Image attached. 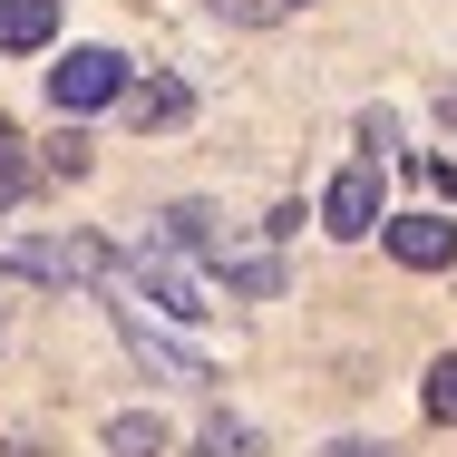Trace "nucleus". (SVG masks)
Here are the masks:
<instances>
[{
  "instance_id": "1",
  "label": "nucleus",
  "mask_w": 457,
  "mask_h": 457,
  "mask_svg": "<svg viewBox=\"0 0 457 457\" xmlns=\"http://www.w3.org/2000/svg\"><path fill=\"white\" fill-rule=\"evenodd\" d=\"M0 273L10 282H97L107 292V273H117V244H97V234H0Z\"/></svg>"
},
{
  "instance_id": "2",
  "label": "nucleus",
  "mask_w": 457,
  "mask_h": 457,
  "mask_svg": "<svg viewBox=\"0 0 457 457\" xmlns=\"http://www.w3.org/2000/svg\"><path fill=\"white\" fill-rule=\"evenodd\" d=\"M117 331H127V351L146 379H166V389H214V361L204 351H185L166 321H146V302H117Z\"/></svg>"
},
{
  "instance_id": "3",
  "label": "nucleus",
  "mask_w": 457,
  "mask_h": 457,
  "mask_svg": "<svg viewBox=\"0 0 457 457\" xmlns=\"http://www.w3.org/2000/svg\"><path fill=\"white\" fill-rule=\"evenodd\" d=\"M107 97H127V59H117V49H69V59L49 69V107H59V117H88Z\"/></svg>"
},
{
  "instance_id": "4",
  "label": "nucleus",
  "mask_w": 457,
  "mask_h": 457,
  "mask_svg": "<svg viewBox=\"0 0 457 457\" xmlns=\"http://www.w3.org/2000/svg\"><path fill=\"white\" fill-rule=\"evenodd\" d=\"M321 224H331L341 244L379 234V166H341V176H331V195H321Z\"/></svg>"
},
{
  "instance_id": "5",
  "label": "nucleus",
  "mask_w": 457,
  "mask_h": 457,
  "mask_svg": "<svg viewBox=\"0 0 457 457\" xmlns=\"http://www.w3.org/2000/svg\"><path fill=\"white\" fill-rule=\"evenodd\" d=\"M379 234H389V253H399L409 273H448L457 263V224L448 214H389Z\"/></svg>"
},
{
  "instance_id": "6",
  "label": "nucleus",
  "mask_w": 457,
  "mask_h": 457,
  "mask_svg": "<svg viewBox=\"0 0 457 457\" xmlns=\"http://www.w3.org/2000/svg\"><path fill=\"white\" fill-rule=\"evenodd\" d=\"M146 244H166V253H224V224H214V204H166Z\"/></svg>"
},
{
  "instance_id": "7",
  "label": "nucleus",
  "mask_w": 457,
  "mask_h": 457,
  "mask_svg": "<svg viewBox=\"0 0 457 457\" xmlns=\"http://www.w3.org/2000/svg\"><path fill=\"white\" fill-rule=\"evenodd\" d=\"M127 117L137 127H185L195 97H185V79H127Z\"/></svg>"
},
{
  "instance_id": "8",
  "label": "nucleus",
  "mask_w": 457,
  "mask_h": 457,
  "mask_svg": "<svg viewBox=\"0 0 457 457\" xmlns=\"http://www.w3.org/2000/svg\"><path fill=\"white\" fill-rule=\"evenodd\" d=\"M59 39V0H0V49H49Z\"/></svg>"
},
{
  "instance_id": "9",
  "label": "nucleus",
  "mask_w": 457,
  "mask_h": 457,
  "mask_svg": "<svg viewBox=\"0 0 457 457\" xmlns=\"http://www.w3.org/2000/svg\"><path fill=\"white\" fill-rule=\"evenodd\" d=\"M224 292H244V302H273V292H282V263H273V253H224Z\"/></svg>"
},
{
  "instance_id": "10",
  "label": "nucleus",
  "mask_w": 457,
  "mask_h": 457,
  "mask_svg": "<svg viewBox=\"0 0 457 457\" xmlns=\"http://www.w3.org/2000/svg\"><path fill=\"white\" fill-rule=\"evenodd\" d=\"M107 448H117V457H156V448H166V428L127 409V419H107Z\"/></svg>"
},
{
  "instance_id": "11",
  "label": "nucleus",
  "mask_w": 457,
  "mask_h": 457,
  "mask_svg": "<svg viewBox=\"0 0 457 457\" xmlns=\"http://www.w3.org/2000/svg\"><path fill=\"white\" fill-rule=\"evenodd\" d=\"M419 399H428L438 428H457V351H448V361H428V389H419Z\"/></svg>"
},
{
  "instance_id": "12",
  "label": "nucleus",
  "mask_w": 457,
  "mask_h": 457,
  "mask_svg": "<svg viewBox=\"0 0 457 457\" xmlns=\"http://www.w3.org/2000/svg\"><path fill=\"white\" fill-rule=\"evenodd\" d=\"M20 185H29V166H20V137H10V127H0V214H10V204H20Z\"/></svg>"
},
{
  "instance_id": "13",
  "label": "nucleus",
  "mask_w": 457,
  "mask_h": 457,
  "mask_svg": "<svg viewBox=\"0 0 457 457\" xmlns=\"http://www.w3.org/2000/svg\"><path fill=\"white\" fill-rule=\"evenodd\" d=\"M204 448H214V457H244V448H253V428H244V419H214V428H204Z\"/></svg>"
},
{
  "instance_id": "14",
  "label": "nucleus",
  "mask_w": 457,
  "mask_h": 457,
  "mask_svg": "<svg viewBox=\"0 0 457 457\" xmlns=\"http://www.w3.org/2000/svg\"><path fill=\"white\" fill-rule=\"evenodd\" d=\"M49 166H59V176H88V137H79V127H69V137H59V146H49Z\"/></svg>"
},
{
  "instance_id": "15",
  "label": "nucleus",
  "mask_w": 457,
  "mask_h": 457,
  "mask_svg": "<svg viewBox=\"0 0 457 457\" xmlns=\"http://www.w3.org/2000/svg\"><path fill=\"white\" fill-rule=\"evenodd\" d=\"M321 457H389V448H370V438H341V448H321Z\"/></svg>"
},
{
  "instance_id": "16",
  "label": "nucleus",
  "mask_w": 457,
  "mask_h": 457,
  "mask_svg": "<svg viewBox=\"0 0 457 457\" xmlns=\"http://www.w3.org/2000/svg\"><path fill=\"white\" fill-rule=\"evenodd\" d=\"M282 10H302V0H282Z\"/></svg>"
}]
</instances>
